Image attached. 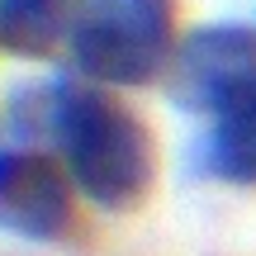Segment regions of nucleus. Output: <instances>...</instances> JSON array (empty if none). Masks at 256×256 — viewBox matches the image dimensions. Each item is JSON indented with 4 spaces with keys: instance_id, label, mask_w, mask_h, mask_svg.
<instances>
[{
    "instance_id": "1",
    "label": "nucleus",
    "mask_w": 256,
    "mask_h": 256,
    "mask_svg": "<svg viewBox=\"0 0 256 256\" xmlns=\"http://www.w3.org/2000/svg\"><path fill=\"white\" fill-rule=\"evenodd\" d=\"M57 147L66 156L76 190L100 209H133L152 185V138L147 128L114 104L110 95L62 81L57 100Z\"/></svg>"
},
{
    "instance_id": "2",
    "label": "nucleus",
    "mask_w": 256,
    "mask_h": 256,
    "mask_svg": "<svg viewBox=\"0 0 256 256\" xmlns=\"http://www.w3.org/2000/svg\"><path fill=\"white\" fill-rule=\"evenodd\" d=\"M176 5L171 0H76L66 43L100 86H147L171 62Z\"/></svg>"
},
{
    "instance_id": "3",
    "label": "nucleus",
    "mask_w": 256,
    "mask_h": 256,
    "mask_svg": "<svg viewBox=\"0 0 256 256\" xmlns=\"http://www.w3.org/2000/svg\"><path fill=\"white\" fill-rule=\"evenodd\" d=\"M256 81V34L242 24H204L176 52L171 95L194 114H218Z\"/></svg>"
},
{
    "instance_id": "4",
    "label": "nucleus",
    "mask_w": 256,
    "mask_h": 256,
    "mask_svg": "<svg viewBox=\"0 0 256 256\" xmlns=\"http://www.w3.org/2000/svg\"><path fill=\"white\" fill-rule=\"evenodd\" d=\"M72 228V185L38 152H0V232L57 242Z\"/></svg>"
},
{
    "instance_id": "5",
    "label": "nucleus",
    "mask_w": 256,
    "mask_h": 256,
    "mask_svg": "<svg viewBox=\"0 0 256 256\" xmlns=\"http://www.w3.org/2000/svg\"><path fill=\"white\" fill-rule=\"evenodd\" d=\"M204 166L218 180L256 185V81L214 114V128L204 138Z\"/></svg>"
},
{
    "instance_id": "6",
    "label": "nucleus",
    "mask_w": 256,
    "mask_h": 256,
    "mask_svg": "<svg viewBox=\"0 0 256 256\" xmlns=\"http://www.w3.org/2000/svg\"><path fill=\"white\" fill-rule=\"evenodd\" d=\"M76 0H0V48L14 57H48L72 28Z\"/></svg>"
}]
</instances>
